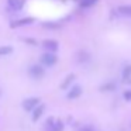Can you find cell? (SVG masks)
Masks as SVG:
<instances>
[{
    "instance_id": "obj_1",
    "label": "cell",
    "mask_w": 131,
    "mask_h": 131,
    "mask_svg": "<svg viewBox=\"0 0 131 131\" xmlns=\"http://www.w3.org/2000/svg\"><path fill=\"white\" fill-rule=\"evenodd\" d=\"M65 124L61 120H57L55 117H48L45 121V130L47 131H63Z\"/></svg>"
},
{
    "instance_id": "obj_2",
    "label": "cell",
    "mask_w": 131,
    "mask_h": 131,
    "mask_svg": "<svg viewBox=\"0 0 131 131\" xmlns=\"http://www.w3.org/2000/svg\"><path fill=\"white\" fill-rule=\"evenodd\" d=\"M58 62V57L55 52H48L47 51L45 54L41 55V63H42L44 66H54L55 63Z\"/></svg>"
},
{
    "instance_id": "obj_3",
    "label": "cell",
    "mask_w": 131,
    "mask_h": 131,
    "mask_svg": "<svg viewBox=\"0 0 131 131\" xmlns=\"http://www.w3.org/2000/svg\"><path fill=\"white\" fill-rule=\"evenodd\" d=\"M44 65H31L28 68V75L32 79H41L45 75V69L42 68Z\"/></svg>"
},
{
    "instance_id": "obj_4",
    "label": "cell",
    "mask_w": 131,
    "mask_h": 131,
    "mask_svg": "<svg viewBox=\"0 0 131 131\" xmlns=\"http://www.w3.org/2000/svg\"><path fill=\"white\" fill-rule=\"evenodd\" d=\"M82 86L79 85H75V86H71V88L68 89V93H66V99L69 100H73V99H78V97L82 96Z\"/></svg>"
},
{
    "instance_id": "obj_5",
    "label": "cell",
    "mask_w": 131,
    "mask_h": 131,
    "mask_svg": "<svg viewBox=\"0 0 131 131\" xmlns=\"http://www.w3.org/2000/svg\"><path fill=\"white\" fill-rule=\"evenodd\" d=\"M40 102L41 100L38 99V97H28V99H26L23 102V108L26 111H32L38 104H40Z\"/></svg>"
},
{
    "instance_id": "obj_6",
    "label": "cell",
    "mask_w": 131,
    "mask_h": 131,
    "mask_svg": "<svg viewBox=\"0 0 131 131\" xmlns=\"http://www.w3.org/2000/svg\"><path fill=\"white\" fill-rule=\"evenodd\" d=\"M42 47L45 48V51H48V52H57L58 48H59V44H58L57 40H44Z\"/></svg>"
},
{
    "instance_id": "obj_7",
    "label": "cell",
    "mask_w": 131,
    "mask_h": 131,
    "mask_svg": "<svg viewBox=\"0 0 131 131\" xmlns=\"http://www.w3.org/2000/svg\"><path fill=\"white\" fill-rule=\"evenodd\" d=\"M35 21L34 17H24V18H20V20H16L10 24L12 28H17V27H24V26H28V24H32Z\"/></svg>"
},
{
    "instance_id": "obj_8",
    "label": "cell",
    "mask_w": 131,
    "mask_h": 131,
    "mask_svg": "<svg viewBox=\"0 0 131 131\" xmlns=\"http://www.w3.org/2000/svg\"><path fill=\"white\" fill-rule=\"evenodd\" d=\"M26 4V0H7V6L12 12H20Z\"/></svg>"
},
{
    "instance_id": "obj_9",
    "label": "cell",
    "mask_w": 131,
    "mask_h": 131,
    "mask_svg": "<svg viewBox=\"0 0 131 131\" xmlns=\"http://www.w3.org/2000/svg\"><path fill=\"white\" fill-rule=\"evenodd\" d=\"M44 111H45V106L44 104H38L37 107L34 108V110L31 111V118H32V121H38V120L42 117V114H44Z\"/></svg>"
},
{
    "instance_id": "obj_10",
    "label": "cell",
    "mask_w": 131,
    "mask_h": 131,
    "mask_svg": "<svg viewBox=\"0 0 131 131\" xmlns=\"http://www.w3.org/2000/svg\"><path fill=\"white\" fill-rule=\"evenodd\" d=\"M75 79H76L75 73H69L68 76L65 78V80H63V82L61 83V89H62V90H68V89L71 88V85L75 82Z\"/></svg>"
},
{
    "instance_id": "obj_11",
    "label": "cell",
    "mask_w": 131,
    "mask_h": 131,
    "mask_svg": "<svg viewBox=\"0 0 131 131\" xmlns=\"http://www.w3.org/2000/svg\"><path fill=\"white\" fill-rule=\"evenodd\" d=\"M117 12H118L120 16L131 17V4H121V6L117 7Z\"/></svg>"
},
{
    "instance_id": "obj_12",
    "label": "cell",
    "mask_w": 131,
    "mask_h": 131,
    "mask_svg": "<svg viewBox=\"0 0 131 131\" xmlns=\"http://www.w3.org/2000/svg\"><path fill=\"white\" fill-rule=\"evenodd\" d=\"M97 2H99V0H80L79 6H80V9H90V7H93Z\"/></svg>"
},
{
    "instance_id": "obj_13",
    "label": "cell",
    "mask_w": 131,
    "mask_h": 131,
    "mask_svg": "<svg viewBox=\"0 0 131 131\" xmlns=\"http://www.w3.org/2000/svg\"><path fill=\"white\" fill-rule=\"evenodd\" d=\"M116 88H117V85L114 82H107L100 86V92H113V90H116Z\"/></svg>"
},
{
    "instance_id": "obj_14",
    "label": "cell",
    "mask_w": 131,
    "mask_h": 131,
    "mask_svg": "<svg viewBox=\"0 0 131 131\" xmlns=\"http://www.w3.org/2000/svg\"><path fill=\"white\" fill-rule=\"evenodd\" d=\"M13 52V48L10 45H2L0 47V57H6V55L12 54Z\"/></svg>"
},
{
    "instance_id": "obj_15",
    "label": "cell",
    "mask_w": 131,
    "mask_h": 131,
    "mask_svg": "<svg viewBox=\"0 0 131 131\" xmlns=\"http://www.w3.org/2000/svg\"><path fill=\"white\" fill-rule=\"evenodd\" d=\"M123 79H124L125 82L131 79V65L125 66V68L123 69Z\"/></svg>"
},
{
    "instance_id": "obj_16",
    "label": "cell",
    "mask_w": 131,
    "mask_h": 131,
    "mask_svg": "<svg viewBox=\"0 0 131 131\" xmlns=\"http://www.w3.org/2000/svg\"><path fill=\"white\" fill-rule=\"evenodd\" d=\"M86 61H89V54H86L85 51L79 52L78 54V62H86Z\"/></svg>"
},
{
    "instance_id": "obj_17",
    "label": "cell",
    "mask_w": 131,
    "mask_h": 131,
    "mask_svg": "<svg viewBox=\"0 0 131 131\" xmlns=\"http://www.w3.org/2000/svg\"><path fill=\"white\" fill-rule=\"evenodd\" d=\"M123 97H124V100H127V102H131V89H127V90L123 92Z\"/></svg>"
},
{
    "instance_id": "obj_18",
    "label": "cell",
    "mask_w": 131,
    "mask_h": 131,
    "mask_svg": "<svg viewBox=\"0 0 131 131\" xmlns=\"http://www.w3.org/2000/svg\"><path fill=\"white\" fill-rule=\"evenodd\" d=\"M24 41H26L27 44H31V45H37V41L32 40V38H24Z\"/></svg>"
},
{
    "instance_id": "obj_19",
    "label": "cell",
    "mask_w": 131,
    "mask_h": 131,
    "mask_svg": "<svg viewBox=\"0 0 131 131\" xmlns=\"http://www.w3.org/2000/svg\"><path fill=\"white\" fill-rule=\"evenodd\" d=\"M80 131H93V128H90V127H83V128H80Z\"/></svg>"
},
{
    "instance_id": "obj_20",
    "label": "cell",
    "mask_w": 131,
    "mask_h": 131,
    "mask_svg": "<svg viewBox=\"0 0 131 131\" xmlns=\"http://www.w3.org/2000/svg\"><path fill=\"white\" fill-rule=\"evenodd\" d=\"M61 2H65V0H61Z\"/></svg>"
},
{
    "instance_id": "obj_21",
    "label": "cell",
    "mask_w": 131,
    "mask_h": 131,
    "mask_svg": "<svg viewBox=\"0 0 131 131\" xmlns=\"http://www.w3.org/2000/svg\"><path fill=\"white\" fill-rule=\"evenodd\" d=\"M78 2H80V0H78Z\"/></svg>"
}]
</instances>
